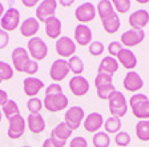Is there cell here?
<instances>
[{
  "label": "cell",
  "instance_id": "2e32d148",
  "mask_svg": "<svg viewBox=\"0 0 149 147\" xmlns=\"http://www.w3.org/2000/svg\"><path fill=\"white\" fill-rule=\"evenodd\" d=\"M69 90L76 97H83L89 92V82L83 76H73L69 80Z\"/></svg>",
  "mask_w": 149,
  "mask_h": 147
},
{
  "label": "cell",
  "instance_id": "ab89813d",
  "mask_svg": "<svg viewBox=\"0 0 149 147\" xmlns=\"http://www.w3.org/2000/svg\"><path fill=\"white\" fill-rule=\"evenodd\" d=\"M63 93L61 86L59 84H51L49 86L45 88V95H53V94H60Z\"/></svg>",
  "mask_w": 149,
  "mask_h": 147
},
{
  "label": "cell",
  "instance_id": "ffe728a7",
  "mask_svg": "<svg viewBox=\"0 0 149 147\" xmlns=\"http://www.w3.org/2000/svg\"><path fill=\"white\" fill-rule=\"evenodd\" d=\"M74 41L81 46L89 45L92 43V31L85 24H77L74 27Z\"/></svg>",
  "mask_w": 149,
  "mask_h": 147
},
{
  "label": "cell",
  "instance_id": "d590c367",
  "mask_svg": "<svg viewBox=\"0 0 149 147\" xmlns=\"http://www.w3.org/2000/svg\"><path fill=\"white\" fill-rule=\"evenodd\" d=\"M112 4L117 13H127L130 8L129 0H115V1H112Z\"/></svg>",
  "mask_w": 149,
  "mask_h": 147
},
{
  "label": "cell",
  "instance_id": "4316f807",
  "mask_svg": "<svg viewBox=\"0 0 149 147\" xmlns=\"http://www.w3.org/2000/svg\"><path fill=\"white\" fill-rule=\"evenodd\" d=\"M101 24H102V28H104V31L107 32L108 35H113L120 29V17H118L117 13L115 15H112L111 17H107L104 20H101Z\"/></svg>",
  "mask_w": 149,
  "mask_h": 147
},
{
  "label": "cell",
  "instance_id": "277c9868",
  "mask_svg": "<svg viewBox=\"0 0 149 147\" xmlns=\"http://www.w3.org/2000/svg\"><path fill=\"white\" fill-rule=\"evenodd\" d=\"M108 106H109V111H111L112 117H115V118L124 117L128 111L127 98H125V95L121 92H118V90H116V92L109 97Z\"/></svg>",
  "mask_w": 149,
  "mask_h": 147
},
{
  "label": "cell",
  "instance_id": "7dc6e473",
  "mask_svg": "<svg viewBox=\"0 0 149 147\" xmlns=\"http://www.w3.org/2000/svg\"><path fill=\"white\" fill-rule=\"evenodd\" d=\"M59 3L61 4V6H64V7H68V6H71L73 1H59Z\"/></svg>",
  "mask_w": 149,
  "mask_h": 147
},
{
  "label": "cell",
  "instance_id": "8d00e7d4",
  "mask_svg": "<svg viewBox=\"0 0 149 147\" xmlns=\"http://www.w3.org/2000/svg\"><path fill=\"white\" fill-rule=\"evenodd\" d=\"M115 142H116L117 146L125 147V146H128V144L130 143V135L128 134V133H125V131H120V133H117V134L115 135Z\"/></svg>",
  "mask_w": 149,
  "mask_h": 147
},
{
  "label": "cell",
  "instance_id": "6da1fadb",
  "mask_svg": "<svg viewBox=\"0 0 149 147\" xmlns=\"http://www.w3.org/2000/svg\"><path fill=\"white\" fill-rule=\"evenodd\" d=\"M11 60H12V68L16 72L27 73L32 77L39 70V64L29 58L28 50L23 46H17L13 49L12 55H11Z\"/></svg>",
  "mask_w": 149,
  "mask_h": 147
},
{
  "label": "cell",
  "instance_id": "bcb514c9",
  "mask_svg": "<svg viewBox=\"0 0 149 147\" xmlns=\"http://www.w3.org/2000/svg\"><path fill=\"white\" fill-rule=\"evenodd\" d=\"M3 15H4V6H3L1 3H0V20H1Z\"/></svg>",
  "mask_w": 149,
  "mask_h": 147
},
{
  "label": "cell",
  "instance_id": "3957f363",
  "mask_svg": "<svg viewBox=\"0 0 149 147\" xmlns=\"http://www.w3.org/2000/svg\"><path fill=\"white\" fill-rule=\"evenodd\" d=\"M95 86L97 97L100 99H109V97L116 92V88L112 82V76H108L105 73H97L95 78Z\"/></svg>",
  "mask_w": 149,
  "mask_h": 147
},
{
  "label": "cell",
  "instance_id": "5bb4252c",
  "mask_svg": "<svg viewBox=\"0 0 149 147\" xmlns=\"http://www.w3.org/2000/svg\"><path fill=\"white\" fill-rule=\"evenodd\" d=\"M76 52V44L68 36H63L56 41V53L64 58H71Z\"/></svg>",
  "mask_w": 149,
  "mask_h": 147
},
{
  "label": "cell",
  "instance_id": "836d02e7",
  "mask_svg": "<svg viewBox=\"0 0 149 147\" xmlns=\"http://www.w3.org/2000/svg\"><path fill=\"white\" fill-rule=\"evenodd\" d=\"M13 77V68L8 62L0 61V84L9 81Z\"/></svg>",
  "mask_w": 149,
  "mask_h": 147
},
{
  "label": "cell",
  "instance_id": "5b68a950",
  "mask_svg": "<svg viewBox=\"0 0 149 147\" xmlns=\"http://www.w3.org/2000/svg\"><path fill=\"white\" fill-rule=\"evenodd\" d=\"M27 50L33 61H43L48 55V46L40 37H32L28 40Z\"/></svg>",
  "mask_w": 149,
  "mask_h": 147
},
{
  "label": "cell",
  "instance_id": "4dcf8cb0",
  "mask_svg": "<svg viewBox=\"0 0 149 147\" xmlns=\"http://www.w3.org/2000/svg\"><path fill=\"white\" fill-rule=\"evenodd\" d=\"M68 66H69V72L74 74V76H80L84 72V62L79 56H72L68 60Z\"/></svg>",
  "mask_w": 149,
  "mask_h": 147
},
{
  "label": "cell",
  "instance_id": "603a6c76",
  "mask_svg": "<svg viewBox=\"0 0 149 147\" xmlns=\"http://www.w3.org/2000/svg\"><path fill=\"white\" fill-rule=\"evenodd\" d=\"M27 126L32 134H40L45 129V121L40 113L36 114H28L27 118Z\"/></svg>",
  "mask_w": 149,
  "mask_h": 147
},
{
  "label": "cell",
  "instance_id": "484cf974",
  "mask_svg": "<svg viewBox=\"0 0 149 147\" xmlns=\"http://www.w3.org/2000/svg\"><path fill=\"white\" fill-rule=\"evenodd\" d=\"M118 70V61L115 57H111V56H107L101 60L99 65V73H105L108 76H112Z\"/></svg>",
  "mask_w": 149,
  "mask_h": 147
},
{
  "label": "cell",
  "instance_id": "7c38bea8",
  "mask_svg": "<svg viewBox=\"0 0 149 147\" xmlns=\"http://www.w3.org/2000/svg\"><path fill=\"white\" fill-rule=\"evenodd\" d=\"M74 17L80 24H87V23L92 21L93 19L96 17V8L92 3L87 1L83 3L76 8L74 11Z\"/></svg>",
  "mask_w": 149,
  "mask_h": 147
},
{
  "label": "cell",
  "instance_id": "b9f144b4",
  "mask_svg": "<svg viewBox=\"0 0 149 147\" xmlns=\"http://www.w3.org/2000/svg\"><path fill=\"white\" fill-rule=\"evenodd\" d=\"M8 43H9L8 33H7L6 31H3V29H0V50L6 48V46L8 45Z\"/></svg>",
  "mask_w": 149,
  "mask_h": 147
},
{
  "label": "cell",
  "instance_id": "7bdbcfd3",
  "mask_svg": "<svg viewBox=\"0 0 149 147\" xmlns=\"http://www.w3.org/2000/svg\"><path fill=\"white\" fill-rule=\"evenodd\" d=\"M7 101H8V94H7V92L3 89H0V106L3 107L4 105L7 104Z\"/></svg>",
  "mask_w": 149,
  "mask_h": 147
},
{
  "label": "cell",
  "instance_id": "e575fe53",
  "mask_svg": "<svg viewBox=\"0 0 149 147\" xmlns=\"http://www.w3.org/2000/svg\"><path fill=\"white\" fill-rule=\"evenodd\" d=\"M41 107H43V101L39 99L37 97L33 98H29L27 102V109L29 111V114H36V113H40Z\"/></svg>",
  "mask_w": 149,
  "mask_h": 147
},
{
  "label": "cell",
  "instance_id": "8992f818",
  "mask_svg": "<svg viewBox=\"0 0 149 147\" xmlns=\"http://www.w3.org/2000/svg\"><path fill=\"white\" fill-rule=\"evenodd\" d=\"M43 106L45 107L49 113H59L64 110L68 106V97L64 93L53 95H45L43 101Z\"/></svg>",
  "mask_w": 149,
  "mask_h": 147
},
{
  "label": "cell",
  "instance_id": "9a60e30c",
  "mask_svg": "<svg viewBox=\"0 0 149 147\" xmlns=\"http://www.w3.org/2000/svg\"><path fill=\"white\" fill-rule=\"evenodd\" d=\"M9 126H8V137L11 139H19L22 138V135H24L25 131V119L20 114L16 117H12L11 119H8Z\"/></svg>",
  "mask_w": 149,
  "mask_h": 147
},
{
  "label": "cell",
  "instance_id": "9c48e42d",
  "mask_svg": "<svg viewBox=\"0 0 149 147\" xmlns=\"http://www.w3.org/2000/svg\"><path fill=\"white\" fill-rule=\"evenodd\" d=\"M19 24H20V12L16 8H8L0 20L1 29L8 33V32L15 31Z\"/></svg>",
  "mask_w": 149,
  "mask_h": 147
},
{
  "label": "cell",
  "instance_id": "44dd1931",
  "mask_svg": "<svg viewBox=\"0 0 149 147\" xmlns=\"http://www.w3.org/2000/svg\"><path fill=\"white\" fill-rule=\"evenodd\" d=\"M43 88H44V82L41 80H39V78H36V77H27V78L23 81L24 93L29 98L36 97Z\"/></svg>",
  "mask_w": 149,
  "mask_h": 147
},
{
  "label": "cell",
  "instance_id": "c3c4849f",
  "mask_svg": "<svg viewBox=\"0 0 149 147\" xmlns=\"http://www.w3.org/2000/svg\"><path fill=\"white\" fill-rule=\"evenodd\" d=\"M1 118H3V113L0 111V122H1Z\"/></svg>",
  "mask_w": 149,
  "mask_h": 147
},
{
  "label": "cell",
  "instance_id": "52a82bcc",
  "mask_svg": "<svg viewBox=\"0 0 149 147\" xmlns=\"http://www.w3.org/2000/svg\"><path fill=\"white\" fill-rule=\"evenodd\" d=\"M84 117H85V113H84L83 107L72 106L64 114V123L68 126L72 131H74V130H77L80 127L81 122L84 121Z\"/></svg>",
  "mask_w": 149,
  "mask_h": 147
},
{
  "label": "cell",
  "instance_id": "f6af8a7d",
  "mask_svg": "<svg viewBox=\"0 0 149 147\" xmlns=\"http://www.w3.org/2000/svg\"><path fill=\"white\" fill-rule=\"evenodd\" d=\"M43 147H55V146H53V143L51 142V139L48 138V139H45V141L43 142Z\"/></svg>",
  "mask_w": 149,
  "mask_h": 147
},
{
  "label": "cell",
  "instance_id": "60d3db41",
  "mask_svg": "<svg viewBox=\"0 0 149 147\" xmlns=\"http://www.w3.org/2000/svg\"><path fill=\"white\" fill-rule=\"evenodd\" d=\"M69 147H88V142L84 137H74L69 143Z\"/></svg>",
  "mask_w": 149,
  "mask_h": 147
},
{
  "label": "cell",
  "instance_id": "cb8c5ba5",
  "mask_svg": "<svg viewBox=\"0 0 149 147\" xmlns=\"http://www.w3.org/2000/svg\"><path fill=\"white\" fill-rule=\"evenodd\" d=\"M45 33L49 39H60V35H61V21L60 19H57L56 16H52V17L47 19L45 23Z\"/></svg>",
  "mask_w": 149,
  "mask_h": 147
},
{
  "label": "cell",
  "instance_id": "7a4b0ae2",
  "mask_svg": "<svg viewBox=\"0 0 149 147\" xmlns=\"http://www.w3.org/2000/svg\"><path fill=\"white\" fill-rule=\"evenodd\" d=\"M130 110L136 118L141 121L149 119V98L143 93H136L129 98Z\"/></svg>",
  "mask_w": 149,
  "mask_h": 147
},
{
  "label": "cell",
  "instance_id": "f546056e",
  "mask_svg": "<svg viewBox=\"0 0 149 147\" xmlns=\"http://www.w3.org/2000/svg\"><path fill=\"white\" fill-rule=\"evenodd\" d=\"M134 130H136V137L140 141H149V121H139Z\"/></svg>",
  "mask_w": 149,
  "mask_h": 147
},
{
  "label": "cell",
  "instance_id": "d6a6232c",
  "mask_svg": "<svg viewBox=\"0 0 149 147\" xmlns=\"http://www.w3.org/2000/svg\"><path fill=\"white\" fill-rule=\"evenodd\" d=\"M92 142L95 147H109L111 144V138L105 131H97L92 137Z\"/></svg>",
  "mask_w": 149,
  "mask_h": 147
},
{
  "label": "cell",
  "instance_id": "1f68e13d",
  "mask_svg": "<svg viewBox=\"0 0 149 147\" xmlns=\"http://www.w3.org/2000/svg\"><path fill=\"white\" fill-rule=\"evenodd\" d=\"M1 113H3V115L6 117L7 119H11L12 117L19 115V114H20V110H19V106H17V104H16L15 101L8 99V101H7V104L3 106Z\"/></svg>",
  "mask_w": 149,
  "mask_h": 147
},
{
  "label": "cell",
  "instance_id": "83f0119b",
  "mask_svg": "<svg viewBox=\"0 0 149 147\" xmlns=\"http://www.w3.org/2000/svg\"><path fill=\"white\" fill-rule=\"evenodd\" d=\"M115 8L113 4L109 0H101L97 4V15H99L100 20H104L107 17H111L112 15H115Z\"/></svg>",
  "mask_w": 149,
  "mask_h": 147
},
{
  "label": "cell",
  "instance_id": "4fadbf2b",
  "mask_svg": "<svg viewBox=\"0 0 149 147\" xmlns=\"http://www.w3.org/2000/svg\"><path fill=\"white\" fill-rule=\"evenodd\" d=\"M145 39V32L144 29H128L127 32L121 35V45H125L128 48L139 45L140 43H143Z\"/></svg>",
  "mask_w": 149,
  "mask_h": 147
},
{
  "label": "cell",
  "instance_id": "f1b7e54d",
  "mask_svg": "<svg viewBox=\"0 0 149 147\" xmlns=\"http://www.w3.org/2000/svg\"><path fill=\"white\" fill-rule=\"evenodd\" d=\"M121 119L120 118H115V117H109L104 122V129H105L107 134H117L120 133L121 129Z\"/></svg>",
  "mask_w": 149,
  "mask_h": 147
},
{
  "label": "cell",
  "instance_id": "f35d334b",
  "mask_svg": "<svg viewBox=\"0 0 149 147\" xmlns=\"http://www.w3.org/2000/svg\"><path fill=\"white\" fill-rule=\"evenodd\" d=\"M107 49H108V53L111 57H117V55L123 50V45H121V43H117V41H112Z\"/></svg>",
  "mask_w": 149,
  "mask_h": 147
},
{
  "label": "cell",
  "instance_id": "30bf717a",
  "mask_svg": "<svg viewBox=\"0 0 149 147\" xmlns=\"http://www.w3.org/2000/svg\"><path fill=\"white\" fill-rule=\"evenodd\" d=\"M57 1L56 0H44L40 1L36 8V20L39 23H45L47 19L55 16Z\"/></svg>",
  "mask_w": 149,
  "mask_h": 147
},
{
  "label": "cell",
  "instance_id": "ac0fdd59",
  "mask_svg": "<svg viewBox=\"0 0 149 147\" xmlns=\"http://www.w3.org/2000/svg\"><path fill=\"white\" fill-rule=\"evenodd\" d=\"M128 23H129V25L132 27V29H143L149 23V12L143 8L137 9V11H134V12L129 16Z\"/></svg>",
  "mask_w": 149,
  "mask_h": 147
},
{
  "label": "cell",
  "instance_id": "681fc988",
  "mask_svg": "<svg viewBox=\"0 0 149 147\" xmlns=\"http://www.w3.org/2000/svg\"><path fill=\"white\" fill-rule=\"evenodd\" d=\"M22 147H31V146H22Z\"/></svg>",
  "mask_w": 149,
  "mask_h": 147
},
{
  "label": "cell",
  "instance_id": "ba28073f",
  "mask_svg": "<svg viewBox=\"0 0 149 147\" xmlns=\"http://www.w3.org/2000/svg\"><path fill=\"white\" fill-rule=\"evenodd\" d=\"M71 135H72V130L64 122H61L51 131L49 139L55 147H64Z\"/></svg>",
  "mask_w": 149,
  "mask_h": 147
},
{
  "label": "cell",
  "instance_id": "ee69618b",
  "mask_svg": "<svg viewBox=\"0 0 149 147\" xmlns=\"http://www.w3.org/2000/svg\"><path fill=\"white\" fill-rule=\"evenodd\" d=\"M37 3H39L37 0H32V1H27V0H24V1H23V4L27 6V7H33V6H36Z\"/></svg>",
  "mask_w": 149,
  "mask_h": 147
},
{
  "label": "cell",
  "instance_id": "7402d4cb",
  "mask_svg": "<svg viewBox=\"0 0 149 147\" xmlns=\"http://www.w3.org/2000/svg\"><path fill=\"white\" fill-rule=\"evenodd\" d=\"M39 28H40V23L36 20V17H28L20 25V33L23 37L32 39L39 32Z\"/></svg>",
  "mask_w": 149,
  "mask_h": 147
},
{
  "label": "cell",
  "instance_id": "d6986e66",
  "mask_svg": "<svg viewBox=\"0 0 149 147\" xmlns=\"http://www.w3.org/2000/svg\"><path fill=\"white\" fill-rule=\"evenodd\" d=\"M83 126L85 131L96 134L101 129V126H104V118H102V115L100 113H91L84 118Z\"/></svg>",
  "mask_w": 149,
  "mask_h": 147
},
{
  "label": "cell",
  "instance_id": "8fae6325",
  "mask_svg": "<svg viewBox=\"0 0 149 147\" xmlns=\"http://www.w3.org/2000/svg\"><path fill=\"white\" fill-rule=\"evenodd\" d=\"M69 73V66H68V61H65L64 58H59L55 60L51 65L49 69V77L52 78L53 82H60L68 76Z\"/></svg>",
  "mask_w": 149,
  "mask_h": 147
},
{
  "label": "cell",
  "instance_id": "e0dca14e",
  "mask_svg": "<svg viewBox=\"0 0 149 147\" xmlns=\"http://www.w3.org/2000/svg\"><path fill=\"white\" fill-rule=\"evenodd\" d=\"M123 85H124V89L129 93H136L144 86V81L137 72H128L124 77Z\"/></svg>",
  "mask_w": 149,
  "mask_h": 147
},
{
  "label": "cell",
  "instance_id": "d4e9b609",
  "mask_svg": "<svg viewBox=\"0 0 149 147\" xmlns=\"http://www.w3.org/2000/svg\"><path fill=\"white\" fill-rule=\"evenodd\" d=\"M117 60L125 69H129V70L134 69L137 65V58L134 56V53L127 48H123V50L117 55Z\"/></svg>",
  "mask_w": 149,
  "mask_h": 147
},
{
  "label": "cell",
  "instance_id": "74e56055",
  "mask_svg": "<svg viewBox=\"0 0 149 147\" xmlns=\"http://www.w3.org/2000/svg\"><path fill=\"white\" fill-rule=\"evenodd\" d=\"M89 53L92 56H100L104 53V45L100 41H92L89 44Z\"/></svg>",
  "mask_w": 149,
  "mask_h": 147
}]
</instances>
